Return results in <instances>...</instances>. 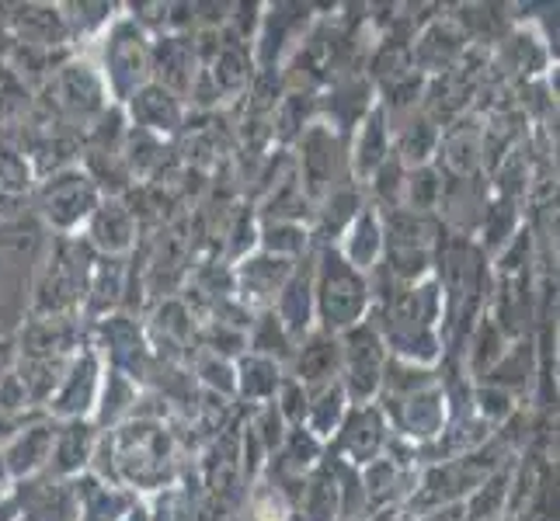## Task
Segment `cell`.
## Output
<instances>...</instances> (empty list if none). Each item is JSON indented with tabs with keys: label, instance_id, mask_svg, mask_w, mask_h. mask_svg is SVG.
Returning <instances> with one entry per match:
<instances>
[{
	"label": "cell",
	"instance_id": "1",
	"mask_svg": "<svg viewBox=\"0 0 560 521\" xmlns=\"http://www.w3.org/2000/svg\"><path fill=\"white\" fill-rule=\"evenodd\" d=\"M314 268V310H317V331L324 334H345L373 317V285L370 275L355 272L345 264L335 247H314L311 250Z\"/></svg>",
	"mask_w": 560,
	"mask_h": 521
},
{
	"label": "cell",
	"instance_id": "2",
	"mask_svg": "<svg viewBox=\"0 0 560 521\" xmlns=\"http://www.w3.org/2000/svg\"><path fill=\"white\" fill-rule=\"evenodd\" d=\"M94 43H98V60H94V67H98L102 81L108 87L112 105L122 108L132 94L150 84L153 38L132 22L129 14H119Z\"/></svg>",
	"mask_w": 560,
	"mask_h": 521
},
{
	"label": "cell",
	"instance_id": "3",
	"mask_svg": "<svg viewBox=\"0 0 560 521\" xmlns=\"http://www.w3.org/2000/svg\"><path fill=\"white\" fill-rule=\"evenodd\" d=\"M293 174L311 205L324 202L338 185L349 178V143H345L331 126L314 122L293 143Z\"/></svg>",
	"mask_w": 560,
	"mask_h": 521
},
{
	"label": "cell",
	"instance_id": "4",
	"mask_svg": "<svg viewBox=\"0 0 560 521\" xmlns=\"http://www.w3.org/2000/svg\"><path fill=\"white\" fill-rule=\"evenodd\" d=\"M341 344V386L349 393L352 403H376L383 393V372L386 362H390V352H386L383 331L376 327V320H362L352 331L338 334Z\"/></svg>",
	"mask_w": 560,
	"mask_h": 521
},
{
	"label": "cell",
	"instance_id": "5",
	"mask_svg": "<svg viewBox=\"0 0 560 521\" xmlns=\"http://www.w3.org/2000/svg\"><path fill=\"white\" fill-rule=\"evenodd\" d=\"M105 191L94 185L91 170L84 167H63L38 188V209L43 220L56 229L60 237H77L91 220V212L98 209Z\"/></svg>",
	"mask_w": 560,
	"mask_h": 521
},
{
	"label": "cell",
	"instance_id": "6",
	"mask_svg": "<svg viewBox=\"0 0 560 521\" xmlns=\"http://www.w3.org/2000/svg\"><path fill=\"white\" fill-rule=\"evenodd\" d=\"M386 421H390V431L415 446L418 452L432 449L435 441L446 435L450 421H453V403H450V393L446 386H429V390L421 393H411L404 400H376Z\"/></svg>",
	"mask_w": 560,
	"mask_h": 521
},
{
	"label": "cell",
	"instance_id": "7",
	"mask_svg": "<svg viewBox=\"0 0 560 521\" xmlns=\"http://www.w3.org/2000/svg\"><path fill=\"white\" fill-rule=\"evenodd\" d=\"M317 25L311 4H261V22L250 38L255 70H282V63L300 49V43Z\"/></svg>",
	"mask_w": 560,
	"mask_h": 521
},
{
	"label": "cell",
	"instance_id": "8",
	"mask_svg": "<svg viewBox=\"0 0 560 521\" xmlns=\"http://www.w3.org/2000/svg\"><path fill=\"white\" fill-rule=\"evenodd\" d=\"M49 87H52L56 108H60L67 119L84 122L88 129L98 126V119L112 108L108 87H105L102 73H98V67H94L91 56L67 60L60 70L52 73Z\"/></svg>",
	"mask_w": 560,
	"mask_h": 521
},
{
	"label": "cell",
	"instance_id": "9",
	"mask_svg": "<svg viewBox=\"0 0 560 521\" xmlns=\"http://www.w3.org/2000/svg\"><path fill=\"white\" fill-rule=\"evenodd\" d=\"M102 372H105V362L102 355L94 352L91 344L77 347L70 355L67 369L56 382L52 396L46 400V414L56 424H67V421H91L94 414V403H98V386H102Z\"/></svg>",
	"mask_w": 560,
	"mask_h": 521
},
{
	"label": "cell",
	"instance_id": "10",
	"mask_svg": "<svg viewBox=\"0 0 560 521\" xmlns=\"http://www.w3.org/2000/svg\"><path fill=\"white\" fill-rule=\"evenodd\" d=\"M390 438H394L390 421H386L380 403H352L335 441L327 446V455H335L341 462H349V466L362 470L386 452Z\"/></svg>",
	"mask_w": 560,
	"mask_h": 521
},
{
	"label": "cell",
	"instance_id": "11",
	"mask_svg": "<svg viewBox=\"0 0 560 521\" xmlns=\"http://www.w3.org/2000/svg\"><path fill=\"white\" fill-rule=\"evenodd\" d=\"M467 49L470 32L463 28L459 17H432L429 25H421V32L408 46L411 73H418L421 81H435V76L456 70Z\"/></svg>",
	"mask_w": 560,
	"mask_h": 521
},
{
	"label": "cell",
	"instance_id": "12",
	"mask_svg": "<svg viewBox=\"0 0 560 521\" xmlns=\"http://www.w3.org/2000/svg\"><path fill=\"white\" fill-rule=\"evenodd\" d=\"M84 244L91 247V254L122 261L129 258L140 244V220L122 196H102L98 209L91 212V220L84 223Z\"/></svg>",
	"mask_w": 560,
	"mask_h": 521
},
{
	"label": "cell",
	"instance_id": "13",
	"mask_svg": "<svg viewBox=\"0 0 560 521\" xmlns=\"http://www.w3.org/2000/svg\"><path fill=\"white\" fill-rule=\"evenodd\" d=\"M296 264L300 261L272 258V254H265V250H255V254L241 258L237 264H230L234 268V299L250 317L272 310V303L279 299L282 285L289 282Z\"/></svg>",
	"mask_w": 560,
	"mask_h": 521
},
{
	"label": "cell",
	"instance_id": "14",
	"mask_svg": "<svg viewBox=\"0 0 560 521\" xmlns=\"http://www.w3.org/2000/svg\"><path fill=\"white\" fill-rule=\"evenodd\" d=\"M394 153V119L390 111L383 108V102L376 98V105L365 111V119L352 129L349 137V178L352 185H365L373 174L390 161Z\"/></svg>",
	"mask_w": 560,
	"mask_h": 521
},
{
	"label": "cell",
	"instance_id": "15",
	"mask_svg": "<svg viewBox=\"0 0 560 521\" xmlns=\"http://www.w3.org/2000/svg\"><path fill=\"white\" fill-rule=\"evenodd\" d=\"M202 73V60L196 49V35H158L153 38V67L150 81L175 94L178 102H188V91Z\"/></svg>",
	"mask_w": 560,
	"mask_h": 521
},
{
	"label": "cell",
	"instance_id": "16",
	"mask_svg": "<svg viewBox=\"0 0 560 521\" xmlns=\"http://www.w3.org/2000/svg\"><path fill=\"white\" fill-rule=\"evenodd\" d=\"M435 164L453 181L480 178V167H485V126L470 119V115H459L450 126H442Z\"/></svg>",
	"mask_w": 560,
	"mask_h": 521
},
{
	"label": "cell",
	"instance_id": "17",
	"mask_svg": "<svg viewBox=\"0 0 560 521\" xmlns=\"http://www.w3.org/2000/svg\"><path fill=\"white\" fill-rule=\"evenodd\" d=\"M52 438H56V421H49V417H35V421L18 424L11 441L0 449L11 484H25V479H35L49 470Z\"/></svg>",
	"mask_w": 560,
	"mask_h": 521
},
{
	"label": "cell",
	"instance_id": "18",
	"mask_svg": "<svg viewBox=\"0 0 560 521\" xmlns=\"http://www.w3.org/2000/svg\"><path fill=\"white\" fill-rule=\"evenodd\" d=\"M122 115L132 129L150 132V137H158V140H175L185 129V102H178L175 94L153 81L132 94L122 105Z\"/></svg>",
	"mask_w": 560,
	"mask_h": 521
},
{
	"label": "cell",
	"instance_id": "19",
	"mask_svg": "<svg viewBox=\"0 0 560 521\" xmlns=\"http://www.w3.org/2000/svg\"><path fill=\"white\" fill-rule=\"evenodd\" d=\"M341 261L345 264H352L355 272L362 275H373L383 254H386V234H383V212L376 205L365 202L359 212H355V220L341 229V237L331 244Z\"/></svg>",
	"mask_w": 560,
	"mask_h": 521
},
{
	"label": "cell",
	"instance_id": "20",
	"mask_svg": "<svg viewBox=\"0 0 560 521\" xmlns=\"http://www.w3.org/2000/svg\"><path fill=\"white\" fill-rule=\"evenodd\" d=\"M285 376H293L306 393L320 390V386L338 382L341 379V344H338V334H324V331L306 334L296 344L293 362H289Z\"/></svg>",
	"mask_w": 560,
	"mask_h": 521
},
{
	"label": "cell",
	"instance_id": "21",
	"mask_svg": "<svg viewBox=\"0 0 560 521\" xmlns=\"http://www.w3.org/2000/svg\"><path fill=\"white\" fill-rule=\"evenodd\" d=\"M272 313L282 323V331L293 338L296 344L317 331V310H314V268L311 258H303L289 282L282 285L279 299L272 303Z\"/></svg>",
	"mask_w": 560,
	"mask_h": 521
},
{
	"label": "cell",
	"instance_id": "22",
	"mask_svg": "<svg viewBox=\"0 0 560 521\" xmlns=\"http://www.w3.org/2000/svg\"><path fill=\"white\" fill-rule=\"evenodd\" d=\"M202 70L209 76V84L217 87L220 105L247 98V91H250V84H255V76H258L255 60H250V46L241 43V38H234V35L217 46L212 60Z\"/></svg>",
	"mask_w": 560,
	"mask_h": 521
},
{
	"label": "cell",
	"instance_id": "23",
	"mask_svg": "<svg viewBox=\"0 0 560 521\" xmlns=\"http://www.w3.org/2000/svg\"><path fill=\"white\" fill-rule=\"evenodd\" d=\"M98 428L91 421H67L56 424V438H52V455H49V470L46 476L52 479H77L84 476L91 466L94 446H98Z\"/></svg>",
	"mask_w": 560,
	"mask_h": 521
},
{
	"label": "cell",
	"instance_id": "24",
	"mask_svg": "<svg viewBox=\"0 0 560 521\" xmlns=\"http://www.w3.org/2000/svg\"><path fill=\"white\" fill-rule=\"evenodd\" d=\"M439 140H442V126L418 108L411 115H404L400 126H394V157L408 170L432 167L439 157Z\"/></svg>",
	"mask_w": 560,
	"mask_h": 521
},
{
	"label": "cell",
	"instance_id": "25",
	"mask_svg": "<svg viewBox=\"0 0 560 521\" xmlns=\"http://www.w3.org/2000/svg\"><path fill=\"white\" fill-rule=\"evenodd\" d=\"M140 382L112 369V365H105L102 372V386H98V403H94V414H91V424L98 431H115L119 424H126L132 417V411H137L140 403Z\"/></svg>",
	"mask_w": 560,
	"mask_h": 521
},
{
	"label": "cell",
	"instance_id": "26",
	"mask_svg": "<svg viewBox=\"0 0 560 521\" xmlns=\"http://www.w3.org/2000/svg\"><path fill=\"white\" fill-rule=\"evenodd\" d=\"M234 379H237V396L241 403H247L250 411L255 407H265V403H272L279 386L285 379V369L279 362L265 358V355H255V352H244L234 358Z\"/></svg>",
	"mask_w": 560,
	"mask_h": 521
},
{
	"label": "cell",
	"instance_id": "27",
	"mask_svg": "<svg viewBox=\"0 0 560 521\" xmlns=\"http://www.w3.org/2000/svg\"><path fill=\"white\" fill-rule=\"evenodd\" d=\"M314 122H320V98L317 91H285L276 111H272V143L282 150H293V143L303 137Z\"/></svg>",
	"mask_w": 560,
	"mask_h": 521
},
{
	"label": "cell",
	"instance_id": "28",
	"mask_svg": "<svg viewBox=\"0 0 560 521\" xmlns=\"http://www.w3.org/2000/svg\"><path fill=\"white\" fill-rule=\"evenodd\" d=\"M539 376V352H536V341L533 338H515L509 341L505 355L494 362V369L480 379V382H491V386H501V390H509L512 396H518L533 386Z\"/></svg>",
	"mask_w": 560,
	"mask_h": 521
},
{
	"label": "cell",
	"instance_id": "29",
	"mask_svg": "<svg viewBox=\"0 0 560 521\" xmlns=\"http://www.w3.org/2000/svg\"><path fill=\"white\" fill-rule=\"evenodd\" d=\"M296 511L306 521H338L341 518V500H338V479H335V466L331 459L324 455V462L317 470H311L303 476V490L296 500Z\"/></svg>",
	"mask_w": 560,
	"mask_h": 521
},
{
	"label": "cell",
	"instance_id": "30",
	"mask_svg": "<svg viewBox=\"0 0 560 521\" xmlns=\"http://www.w3.org/2000/svg\"><path fill=\"white\" fill-rule=\"evenodd\" d=\"M352 400L345 393L341 382H331V386H320V390L311 393V403H306V417H303V428L311 431L317 441L324 446H331L345 414H349Z\"/></svg>",
	"mask_w": 560,
	"mask_h": 521
},
{
	"label": "cell",
	"instance_id": "31",
	"mask_svg": "<svg viewBox=\"0 0 560 521\" xmlns=\"http://www.w3.org/2000/svg\"><path fill=\"white\" fill-rule=\"evenodd\" d=\"M505 347H509V338L505 331L494 323L491 313H480L470 327V341H467V379L470 382H480L491 369H494V362L505 355Z\"/></svg>",
	"mask_w": 560,
	"mask_h": 521
},
{
	"label": "cell",
	"instance_id": "32",
	"mask_svg": "<svg viewBox=\"0 0 560 521\" xmlns=\"http://www.w3.org/2000/svg\"><path fill=\"white\" fill-rule=\"evenodd\" d=\"M258 250L285 261H303L314 250L311 223H282V220H261L258 226Z\"/></svg>",
	"mask_w": 560,
	"mask_h": 521
},
{
	"label": "cell",
	"instance_id": "33",
	"mask_svg": "<svg viewBox=\"0 0 560 521\" xmlns=\"http://www.w3.org/2000/svg\"><path fill=\"white\" fill-rule=\"evenodd\" d=\"M247 352L265 355V358L279 362L282 369H289V362H293V352H296V341L282 331V323L276 320L272 310H265L247 327Z\"/></svg>",
	"mask_w": 560,
	"mask_h": 521
},
{
	"label": "cell",
	"instance_id": "34",
	"mask_svg": "<svg viewBox=\"0 0 560 521\" xmlns=\"http://www.w3.org/2000/svg\"><path fill=\"white\" fill-rule=\"evenodd\" d=\"M470 414L488 424V428H509V421L518 417V396L491 382H474L470 386Z\"/></svg>",
	"mask_w": 560,
	"mask_h": 521
},
{
	"label": "cell",
	"instance_id": "35",
	"mask_svg": "<svg viewBox=\"0 0 560 521\" xmlns=\"http://www.w3.org/2000/svg\"><path fill=\"white\" fill-rule=\"evenodd\" d=\"M293 500L285 497L282 487H276L265 473L244 490V521H289Z\"/></svg>",
	"mask_w": 560,
	"mask_h": 521
},
{
	"label": "cell",
	"instance_id": "36",
	"mask_svg": "<svg viewBox=\"0 0 560 521\" xmlns=\"http://www.w3.org/2000/svg\"><path fill=\"white\" fill-rule=\"evenodd\" d=\"M442 170L432 164V167H418V170H408V178H404V196H400V209L408 212H421V216H435L439 212V202H442Z\"/></svg>",
	"mask_w": 560,
	"mask_h": 521
},
{
	"label": "cell",
	"instance_id": "37",
	"mask_svg": "<svg viewBox=\"0 0 560 521\" xmlns=\"http://www.w3.org/2000/svg\"><path fill=\"white\" fill-rule=\"evenodd\" d=\"M196 382L202 386V393L220 396L226 403H234V396H237L234 362L212 355V352H196Z\"/></svg>",
	"mask_w": 560,
	"mask_h": 521
},
{
	"label": "cell",
	"instance_id": "38",
	"mask_svg": "<svg viewBox=\"0 0 560 521\" xmlns=\"http://www.w3.org/2000/svg\"><path fill=\"white\" fill-rule=\"evenodd\" d=\"M250 431L258 435V441L265 446V452L268 455H279V449H282V441H285V435H289V424L282 421V414L276 411V403H265V407H255L250 411Z\"/></svg>",
	"mask_w": 560,
	"mask_h": 521
},
{
	"label": "cell",
	"instance_id": "39",
	"mask_svg": "<svg viewBox=\"0 0 560 521\" xmlns=\"http://www.w3.org/2000/svg\"><path fill=\"white\" fill-rule=\"evenodd\" d=\"M272 403H276V411L282 414V421L289 424V428H303V417H306V403H311V393H306L293 376L282 379V386H279V393H276Z\"/></svg>",
	"mask_w": 560,
	"mask_h": 521
},
{
	"label": "cell",
	"instance_id": "40",
	"mask_svg": "<svg viewBox=\"0 0 560 521\" xmlns=\"http://www.w3.org/2000/svg\"><path fill=\"white\" fill-rule=\"evenodd\" d=\"M0 521H22V500H18L14 487L0 490Z\"/></svg>",
	"mask_w": 560,
	"mask_h": 521
},
{
	"label": "cell",
	"instance_id": "41",
	"mask_svg": "<svg viewBox=\"0 0 560 521\" xmlns=\"http://www.w3.org/2000/svg\"><path fill=\"white\" fill-rule=\"evenodd\" d=\"M119 521H153V518H150V505L137 494V500H132V505L119 514Z\"/></svg>",
	"mask_w": 560,
	"mask_h": 521
},
{
	"label": "cell",
	"instance_id": "42",
	"mask_svg": "<svg viewBox=\"0 0 560 521\" xmlns=\"http://www.w3.org/2000/svg\"><path fill=\"white\" fill-rule=\"evenodd\" d=\"M11 487V476H8V466H4V455H0V490Z\"/></svg>",
	"mask_w": 560,
	"mask_h": 521
}]
</instances>
